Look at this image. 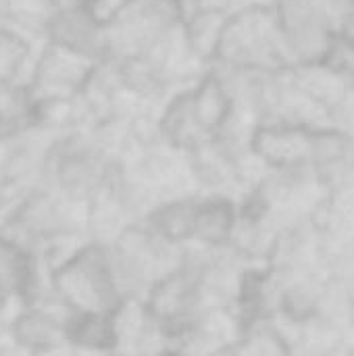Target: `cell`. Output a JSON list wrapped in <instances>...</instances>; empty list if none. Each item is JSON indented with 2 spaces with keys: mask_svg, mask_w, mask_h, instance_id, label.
Here are the masks:
<instances>
[{
  "mask_svg": "<svg viewBox=\"0 0 354 356\" xmlns=\"http://www.w3.org/2000/svg\"><path fill=\"white\" fill-rule=\"evenodd\" d=\"M54 10V0H0V21L10 23H33L48 21L50 13Z\"/></svg>",
  "mask_w": 354,
  "mask_h": 356,
  "instance_id": "1",
  "label": "cell"
}]
</instances>
